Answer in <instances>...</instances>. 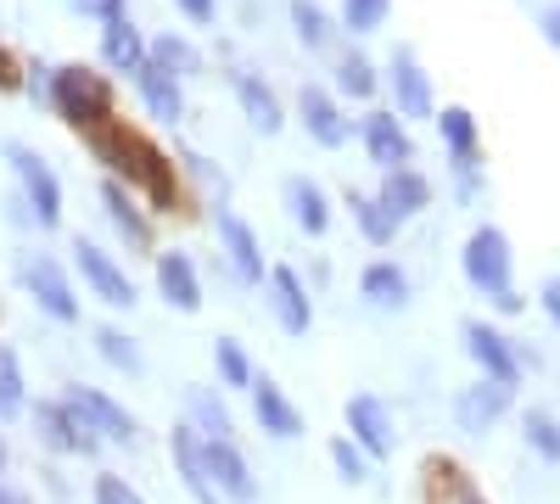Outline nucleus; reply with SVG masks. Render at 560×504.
<instances>
[{
    "label": "nucleus",
    "instance_id": "f257e3e1",
    "mask_svg": "<svg viewBox=\"0 0 560 504\" xmlns=\"http://www.w3.org/2000/svg\"><path fill=\"white\" fill-rule=\"evenodd\" d=\"M84 141H90V152L113 168V179H124V186L140 191V197H152L158 213L174 208V168L163 163V152H152L147 141H140V134H129V129H118L107 118L96 129H84Z\"/></svg>",
    "mask_w": 560,
    "mask_h": 504
},
{
    "label": "nucleus",
    "instance_id": "f03ea898",
    "mask_svg": "<svg viewBox=\"0 0 560 504\" xmlns=\"http://www.w3.org/2000/svg\"><path fill=\"white\" fill-rule=\"evenodd\" d=\"M45 102L57 107V118H68L79 129H96V124L113 118V90L90 68H57L45 79Z\"/></svg>",
    "mask_w": 560,
    "mask_h": 504
},
{
    "label": "nucleus",
    "instance_id": "7ed1b4c3",
    "mask_svg": "<svg viewBox=\"0 0 560 504\" xmlns=\"http://www.w3.org/2000/svg\"><path fill=\"white\" fill-rule=\"evenodd\" d=\"M459 269H465V281H471L482 297L510 292L516 286V253H510V236L499 231V224H477V231L465 236Z\"/></svg>",
    "mask_w": 560,
    "mask_h": 504
},
{
    "label": "nucleus",
    "instance_id": "20e7f679",
    "mask_svg": "<svg viewBox=\"0 0 560 504\" xmlns=\"http://www.w3.org/2000/svg\"><path fill=\"white\" fill-rule=\"evenodd\" d=\"M0 152H7V163H12V174H18V186H23L28 219L45 224V231H57V224H62V179L51 174V163H45L34 146H23V141H7Z\"/></svg>",
    "mask_w": 560,
    "mask_h": 504
},
{
    "label": "nucleus",
    "instance_id": "39448f33",
    "mask_svg": "<svg viewBox=\"0 0 560 504\" xmlns=\"http://www.w3.org/2000/svg\"><path fill=\"white\" fill-rule=\"evenodd\" d=\"M465 353L477 359V371L488 376V382H499V387H522V376H527V364H522V348L510 342L499 326H488V319H465Z\"/></svg>",
    "mask_w": 560,
    "mask_h": 504
},
{
    "label": "nucleus",
    "instance_id": "423d86ee",
    "mask_svg": "<svg viewBox=\"0 0 560 504\" xmlns=\"http://www.w3.org/2000/svg\"><path fill=\"white\" fill-rule=\"evenodd\" d=\"M62 403H68L73 415H79L90 432H96L102 443H124V448H129V443H140V421L129 415V409H124L118 398H107L102 387H79V382H73V387L62 392Z\"/></svg>",
    "mask_w": 560,
    "mask_h": 504
},
{
    "label": "nucleus",
    "instance_id": "0eeeda50",
    "mask_svg": "<svg viewBox=\"0 0 560 504\" xmlns=\"http://www.w3.org/2000/svg\"><path fill=\"white\" fill-rule=\"evenodd\" d=\"M73 269H79V281L90 286V297H102L107 308H135V281L118 269V258L102 253L90 236H73Z\"/></svg>",
    "mask_w": 560,
    "mask_h": 504
},
{
    "label": "nucleus",
    "instance_id": "6e6552de",
    "mask_svg": "<svg viewBox=\"0 0 560 504\" xmlns=\"http://www.w3.org/2000/svg\"><path fill=\"white\" fill-rule=\"evenodd\" d=\"M213 231H219V247H224L230 274H236L242 286H264V281H269V263H264V247H258L253 224H247L242 213L219 208V213H213Z\"/></svg>",
    "mask_w": 560,
    "mask_h": 504
},
{
    "label": "nucleus",
    "instance_id": "1a4fd4ad",
    "mask_svg": "<svg viewBox=\"0 0 560 504\" xmlns=\"http://www.w3.org/2000/svg\"><path fill=\"white\" fill-rule=\"evenodd\" d=\"M23 286H28V297L57 319V326H73L79 319V292L68 286V274H62V263L57 258H45V253H28L23 258Z\"/></svg>",
    "mask_w": 560,
    "mask_h": 504
},
{
    "label": "nucleus",
    "instance_id": "9d476101",
    "mask_svg": "<svg viewBox=\"0 0 560 504\" xmlns=\"http://www.w3.org/2000/svg\"><path fill=\"white\" fill-rule=\"evenodd\" d=\"M359 141H364V157L376 163L382 174L415 168V141H409V124L398 113H364L359 118Z\"/></svg>",
    "mask_w": 560,
    "mask_h": 504
},
{
    "label": "nucleus",
    "instance_id": "9b49d317",
    "mask_svg": "<svg viewBox=\"0 0 560 504\" xmlns=\"http://www.w3.org/2000/svg\"><path fill=\"white\" fill-rule=\"evenodd\" d=\"M269 314H275V326L287 331V337H303L314 326V297L308 286L298 281V269L292 263H269Z\"/></svg>",
    "mask_w": 560,
    "mask_h": 504
},
{
    "label": "nucleus",
    "instance_id": "f8f14e48",
    "mask_svg": "<svg viewBox=\"0 0 560 504\" xmlns=\"http://www.w3.org/2000/svg\"><path fill=\"white\" fill-rule=\"evenodd\" d=\"M208 477H213L224 504H253L258 499V477L247 466V454L236 448V437H208Z\"/></svg>",
    "mask_w": 560,
    "mask_h": 504
},
{
    "label": "nucleus",
    "instance_id": "ddd939ff",
    "mask_svg": "<svg viewBox=\"0 0 560 504\" xmlns=\"http://www.w3.org/2000/svg\"><path fill=\"white\" fill-rule=\"evenodd\" d=\"M387 84H393V102H398V118H438V96H432V79L420 73L415 51L409 45H398L393 62H387Z\"/></svg>",
    "mask_w": 560,
    "mask_h": 504
},
{
    "label": "nucleus",
    "instance_id": "4468645a",
    "mask_svg": "<svg viewBox=\"0 0 560 504\" xmlns=\"http://www.w3.org/2000/svg\"><path fill=\"white\" fill-rule=\"evenodd\" d=\"M510 398H516V387H499V382H471V387H459V398H454V421H459V432H471V437H482V432H493L504 415H510Z\"/></svg>",
    "mask_w": 560,
    "mask_h": 504
},
{
    "label": "nucleus",
    "instance_id": "2eb2a0df",
    "mask_svg": "<svg viewBox=\"0 0 560 504\" xmlns=\"http://www.w3.org/2000/svg\"><path fill=\"white\" fill-rule=\"evenodd\" d=\"M168 454H174V471H179L185 493H191L197 504H224L219 488H213V477H208V437H202L197 426H174Z\"/></svg>",
    "mask_w": 560,
    "mask_h": 504
},
{
    "label": "nucleus",
    "instance_id": "dca6fc26",
    "mask_svg": "<svg viewBox=\"0 0 560 504\" xmlns=\"http://www.w3.org/2000/svg\"><path fill=\"white\" fill-rule=\"evenodd\" d=\"M348 437L370 454V460H387V454L398 448L393 415H387V403H382L376 392H353V398H348Z\"/></svg>",
    "mask_w": 560,
    "mask_h": 504
},
{
    "label": "nucleus",
    "instance_id": "f3484780",
    "mask_svg": "<svg viewBox=\"0 0 560 504\" xmlns=\"http://www.w3.org/2000/svg\"><path fill=\"white\" fill-rule=\"evenodd\" d=\"M298 118H303V129H308V141L325 146V152L348 146V134H353V124H348L342 107L331 102V90H319V84H303V90H298Z\"/></svg>",
    "mask_w": 560,
    "mask_h": 504
},
{
    "label": "nucleus",
    "instance_id": "a211bd4d",
    "mask_svg": "<svg viewBox=\"0 0 560 504\" xmlns=\"http://www.w3.org/2000/svg\"><path fill=\"white\" fill-rule=\"evenodd\" d=\"M34 426H39V443L51 448V454H96L102 448V437L90 432L62 398L57 403H34Z\"/></svg>",
    "mask_w": 560,
    "mask_h": 504
},
{
    "label": "nucleus",
    "instance_id": "6ab92c4d",
    "mask_svg": "<svg viewBox=\"0 0 560 504\" xmlns=\"http://www.w3.org/2000/svg\"><path fill=\"white\" fill-rule=\"evenodd\" d=\"M438 134H443V146L459 168V191L471 197L482 186V168H477V118L465 113V107H443L438 113Z\"/></svg>",
    "mask_w": 560,
    "mask_h": 504
},
{
    "label": "nucleus",
    "instance_id": "aec40b11",
    "mask_svg": "<svg viewBox=\"0 0 560 504\" xmlns=\"http://www.w3.org/2000/svg\"><path fill=\"white\" fill-rule=\"evenodd\" d=\"M185 79H174L163 62H147L135 73V96H140V107H147V118H158V124H179L185 118V90H179Z\"/></svg>",
    "mask_w": 560,
    "mask_h": 504
},
{
    "label": "nucleus",
    "instance_id": "412c9836",
    "mask_svg": "<svg viewBox=\"0 0 560 504\" xmlns=\"http://www.w3.org/2000/svg\"><path fill=\"white\" fill-rule=\"evenodd\" d=\"M135 197H140V191H129L124 179H102V213L113 219V231H118L135 253H147V247H152V219L140 213Z\"/></svg>",
    "mask_w": 560,
    "mask_h": 504
},
{
    "label": "nucleus",
    "instance_id": "4be33fe9",
    "mask_svg": "<svg viewBox=\"0 0 560 504\" xmlns=\"http://www.w3.org/2000/svg\"><path fill=\"white\" fill-rule=\"evenodd\" d=\"M158 292H163V303L168 308H179V314H197L202 308V281H197V263H191V253H158Z\"/></svg>",
    "mask_w": 560,
    "mask_h": 504
},
{
    "label": "nucleus",
    "instance_id": "5701e85b",
    "mask_svg": "<svg viewBox=\"0 0 560 504\" xmlns=\"http://www.w3.org/2000/svg\"><path fill=\"white\" fill-rule=\"evenodd\" d=\"M253 415H258V426L269 432V437H280V443H292V437H303V415H298V403L280 392L269 376H258L253 382Z\"/></svg>",
    "mask_w": 560,
    "mask_h": 504
},
{
    "label": "nucleus",
    "instance_id": "b1692460",
    "mask_svg": "<svg viewBox=\"0 0 560 504\" xmlns=\"http://www.w3.org/2000/svg\"><path fill=\"white\" fill-rule=\"evenodd\" d=\"M102 62L135 79L140 68L152 62V39L140 34V28H135L129 17H118V23H102Z\"/></svg>",
    "mask_w": 560,
    "mask_h": 504
},
{
    "label": "nucleus",
    "instance_id": "393cba45",
    "mask_svg": "<svg viewBox=\"0 0 560 504\" xmlns=\"http://www.w3.org/2000/svg\"><path fill=\"white\" fill-rule=\"evenodd\" d=\"M287 208H292V224L303 236H325V231H331V197H325L319 179L292 174L287 179Z\"/></svg>",
    "mask_w": 560,
    "mask_h": 504
},
{
    "label": "nucleus",
    "instance_id": "a878e982",
    "mask_svg": "<svg viewBox=\"0 0 560 504\" xmlns=\"http://www.w3.org/2000/svg\"><path fill=\"white\" fill-rule=\"evenodd\" d=\"M230 90H236V102H242V113H247V124H253L258 134H275L280 124H287V118H280V102H275L269 79L236 68V73H230Z\"/></svg>",
    "mask_w": 560,
    "mask_h": 504
},
{
    "label": "nucleus",
    "instance_id": "bb28decb",
    "mask_svg": "<svg viewBox=\"0 0 560 504\" xmlns=\"http://www.w3.org/2000/svg\"><path fill=\"white\" fill-rule=\"evenodd\" d=\"M382 202H387L398 219L427 213V208H432V179L420 174V168H393V174H382Z\"/></svg>",
    "mask_w": 560,
    "mask_h": 504
},
{
    "label": "nucleus",
    "instance_id": "cd10ccee",
    "mask_svg": "<svg viewBox=\"0 0 560 504\" xmlns=\"http://www.w3.org/2000/svg\"><path fill=\"white\" fill-rule=\"evenodd\" d=\"M359 292H364L370 308H404V303H409V274H404L393 258H376V263H364Z\"/></svg>",
    "mask_w": 560,
    "mask_h": 504
},
{
    "label": "nucleus",
    "instance_id": "c85d7f7f",
    "mask_svg": "<svg viewBox=\"0 0 560 504\" xmlns=\"http://www.w3.org/2000/svg\"><path fill=\"white\" fill-rule=\"evenodd\" d=\"M348 213H353V224H359V236L370 242V247H387L393 236H398V213L382 202V197H364V191H348Z\"/></svg>",
    "mask_w": 560,
    "mask_h": 504
},
{
    "label": "nucleus",
    "instance_id": "c756f323",
    "mask_svg": "<svg viewBox=\"0 0 560 504\" xmlns=\"http://www.w3.org/2000/svg\"><path fill=\"white\" fill-rule=\"evenodd\" d=\"M427 504H488V499L454 460H432L427 466Z\"/></svg>",
    "mask_w": 560,
    "mask_h": 504
},
{
    "label": "nucleus",
    "instance_id": "7c9ffc66",
    "mask_svg": "<svg viewBox=\"0 0 560 504\" xmlns=\"http://www.w3.org/2000/svg\"><path fill=\"white\" fill-rule=\"evenodd\" d=\"M213 371H219L224 387H242V392H253V382H258L253 359H247V348H242L236 337H219V342H213Z\"/></svg>",
    "mask_w": 560,
    "mask_h": 504
},
{
    "label": "nucleus",
    "instance_id": "2f4dec72",
    "mask_svg": "<svg viewBox=\"0 0 560 504\" xmlns=\"http://www.w3.org/2000/svg\"><path fill=\"white\" fill-rule=\"evenodd\" d=\"M522 437H527V448L538 454V460L560 466V421L549 415V409H522Z\"/></svg>",
    "mask_w": 560,
    "mask_h": 504
},
{
    "label": "nucleus",
    "instance_id": "473e14b6",
    "mask_svg": "<svg viewBox=\"0 0 560 504\" xmlns=\"http://www.w3.org/2000/svg\"><path fill=\"white\" fill-rule=\"evenodd\" d=\"M152 62H163L174 79L202 73V51H197L191 39H179V34H158V39H152Z\"/></svg>",
    "mask_w": 560,
    "mask_h": 504
},
{
    "label": "nucleus",
    "instance_id": "72a5a7b5",
    "mask_svg": "<svg viewBox=\"0 0 560 504\" xmlns=\"http://www.w3.org/2000/svg\"><path fill=\"white\" fill-rule=\"evenodd\" d=\"M28 409V392H23V364H18V353L0 342V421H18Z\"/></svg>",
    "mask_w": 560,
    "mask_h": 504
},
{
    "label": "nucleus",
    "instance_id": "f704fd0d",
    "mask_svg": "<svg viewBox=\"0 0 560 504\" xmlns=\"http://www.w3.org/2000/svg\"><path fill=\"white\" fill-rule=\"evenodd\" d=\"M292 28H298V39L308 45V51H325L331 45V17H325V7L319 0H292Z\"/></svg>",
    "mask_w": 560,
    "mask_h": 504
},
{
    "label": "nucleus",
    "instance_id": "c9c22d12",
    "mask_svg": "<svg viewBox=\"0 0 560 504\" xmlns=\"http://www.w3.org/2000/svg\"><path fill=\"white\" fill-rule=\"evenodd\" d=\"M96 353L113 364V371L140 376V348H135V337H124L118 326H96Z\"/></svg>",
    "mask_w": 560,
    "mask_h": 504
},
{
    "label": "nucleus",
    "instance_id": "e433bc0d",
    "mask_svg": "<svg viewBox=\"0 0 560 504\" xmlns=\"http://www.w3.org/2000/svg\"><path fill=\"white\" fill-rule=\"evenodd\" d=\"M337 90L342 96H376V68H370V57H359V51H348L342 62H337Z\"/></svg>",
    "mask_w": 560,
    "mask_h": 504
},
{
    "label": "nucleus",
    "instance_id": "4c0bfd02",
    "mask_svg": "<svg viewBox=\"0 0 560 504\" xmlns=\"http://www.w3.org/2000/svg\"><path fill=\"white\" fill-rule=\"evenodd\" d=\"M393 12V0H342V28L348 34H376Z\"/></svg>",
    "mask_w": 560,
    "mask_h": 504
},
{
    "label": "nucleus",
    "instance_id": "58836bf2",
    "mask_svg": "<svg viewBox=\"0 0 560 504\" xmlns=\"http://www.w3.org/2000/svg\"><path fill=\"white\" fill-rule=\"evenodd\" d=\"M191 415H197V432H202V437H230V415H224V403H219L208 387L191 392Z\"/></svg>",
    "mask_w": 560,
    "mask_h": 504
},
{
    "label": "nucleus",
    "instance_id": "ea45409f",
    "mask_svg": "<svg viewBox=\"0 0 560 504\" xmlns=\"http://www.w3.org/2000/svg\"><path fill=\"white\" fill-rule=\"evenodd\" d=\"M331 466H337V477H342V482H353V488H359V482L370 477V454H364L353 437H337V443H331Z\"/></svg>",
    "mask_w": 560,
    "mask_h": 504
},
{
    "label": "nucleus",
    "instance_id": "a19ab883",
    "mask_svg": "<svg viewBox=\"0 0 560 504\" xmlns=\"http://www.w3.org/2000/svg\"><path fill=\"white\" fill-rule=\"evenodd\" d=\"M96 504H147V499H140L124 477H113V471H107V477H96Z\"/></svg>",
    "mask_w": 560,
    "mask_h": 504
},
{
    "label": "nucleus",
    "instance_id": "79ce46f5",
    "mask_svg": "<svg viewBox=\"0 0 560 504\" xmlns=\"http://www.w3.org/2000/svg\"><path fill=\"white\" fill-rule=\"evenodd\" d=\"M79 17H96V23H118L124 17V0H68Z\"/></svg>",
    "mask_w": 560,
    "mask_h": 504
},
{
    "label": "nucleus",
    "instance_id": "37998d69",
    "mask_svg": "<svg viewBox=\"0 0 560 504\" xmlns=\"http://www.w3.org/2000/svg\"><path fill=\"white\" fill-rule=\"evenodd\" d=\"M538 308H544L549 326L560 331V281H544V286H538Z\"/></svg>",
    "mask_w": 560,
    "mask_h": 504
},
{
    "label": "nucleus",
    "instance_id": "c03bdc74",
    "mask_svg": "<svg viewBox=\"0 0 560 504\" xmlns=\"http://www.w3.org/2000/svg\"><path fill=\"white\" fill-rule=\"evenodd\" d=\"M174 7L191 17V23H213L219 17V0H174Z\"/></svg>",
    "mask_w": 560,
    "mask_h": 504
},
{
    "label": "nucleus",
    "instance_id": "a18cd8bd",
    "mask_svg": "<svg viewBox=\"0 0 560 504\" xmlns=\"http://www.w3.org/2000/svg\"><path fill=\"white\" fill-rule=\"evenodd\" d=\"M538 34L560 51V7H538Z\"/></svg>",
    "mask_w": 560,
    "mask_h": 504
},
{
    "label": "nucleus",
    "instance_id": "49530a36",
    "mask_svg": "<svg viewBox=\"0 0 560 504\" xmlns=\"http://www.w3.org/2000/svg\"><path fill=\"white\" fill-rule=\"evenodd\" d=\"M493 308H499V314H522V308H527V297H522L516 286H510V292H499V297H493Z\"/></svg>",
    "mask_w": 560,
    "mask_h": 504
},
{
    "label": "nucleus",
    "instance_id": "de8ad7c7",
    "mask_svg": "<svg viewBox=\"0 0 560 504\" xmlns=\"http://www.w3.org/2000/svg\"><path fill=\"white\" fill-rule=\"evenodd\" d=\"M0 504H34V499H28V493H18L12 482H0Z\"/></svg>",
    "mask_w": 560,
    "mask_h": 504
},
{
    "label": "nucleus",
    "instance_id": "09e8293b",
    "mask_svg": "<svg viewBox=\"0 0 560 504\" xmlns=\"http://www.w3.org/2000/svg\"><path fill=\"white\" fill-rule=\"evenodd\" d=\"M0 471H7V443H0Z\"/></svg>",
    "mask_w": 560,
    "mask_h": 504
}]
</instances>
